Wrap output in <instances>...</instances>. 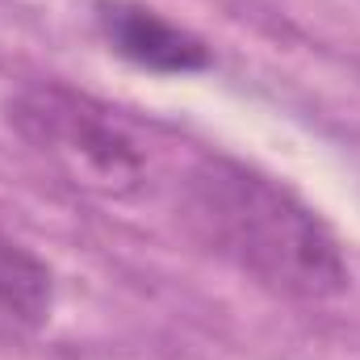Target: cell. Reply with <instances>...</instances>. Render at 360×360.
<instances>
[{
  "instance_id": "cell-2",
  "label": "cell",
  "mask_w": 360,
  "mask_h": 360,
  "mask_svg": "<svg viewBox=\"0 0 360 360\" xmlns=\"http://www.w3.org/2000/svg\"><path fill=\"white\" fill-rule=\"evenodd\" d=\"M8 126L76 184L122 197L134 193L147 176V155L130 126L113 117V109H105L96 96L76 92L72 84L42 80L13 92Z\"/></svg>"
},
{
  "instance_id": "cell-1",
  "label": "cell",
  "mask_w": 360,
  "mask_h": 360,
  "mask_svg": "<svg viewBox=\"0 0 360 360\" xmlns=\"http://www.w3.org/2000/svg\"><path fill=\"white\" fill-rule=\"evenodd\" d=\"M188 231L226 264L272 293L323 302L348 289L352 272L335 231L269 172L210 155L180 188Z\"/></svg>"
},
{
  "instance_id": "cell-3",
  "label": "cell",
  "mask_w": 360,
  "mask_h": 360,
  "mask_svg": "<svg viewBox=\"0 0 360 360\" xmlns=\"http://www.w3.org/2000/svg\"><path fill=\"white\" fill-rule=\"evenodd\" d=\"M96 25H101V38L109 42V51H117L134 68H147L160 76H188V72H205L214 63L210 46L193 30H184L176 21H168L164 13L134 4V0H101Z\"/></svg>"
},
{
  "instance_id": "cell-4",
  "label": "cell",
  "mask_w": 360,
  "mask_h": 360,
  "mask_svg": "<svg viewBox=\"0 0 360 360\" xmlns=\"http://www.w3.org/2000/svg\"><path fill=\"white\" fill-rule=\"evenodd\" d=\"M55 306V272L42 256L0 231V327L38 331Z\"/></svg>"
}]
</instances>
